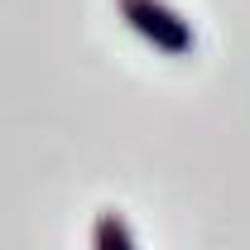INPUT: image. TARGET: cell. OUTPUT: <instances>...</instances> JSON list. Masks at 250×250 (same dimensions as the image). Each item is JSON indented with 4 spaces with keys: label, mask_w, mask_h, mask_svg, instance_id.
Listing matches in <instances>:
<instances>
[{
    "label": "cell",
    "mask_w": 250,
    "mask_h": 250,
    "mask_svg": "<svg viewBox=\"0 0 250 250\" xmlns=\"http://www.w3.org/2000/svg\"><path fill=\"white\" fill-rule=\"evenodd\" d=\"M116 15L145 43H154L159 53H168V58H188L197 48V29L188 24L173 5H164V0H116Z\"/></svg>",
    "instance_id": "1"
},
{
    "label": "cell",
    "mask_w": 250,
    "mask_h": 250,
    "mask_svg": "<svg viewBox=\"0 0 250 250\" xmlns=\"http://www.w3.org/2000/svg\"><path fill=\"white\" fill-rule=\"evenodd\" d=\"M92 250H140L135 246V231L121 212H96L92 221Z\"/></svg>",
    "instance_id": "2"
}]
</instances>
